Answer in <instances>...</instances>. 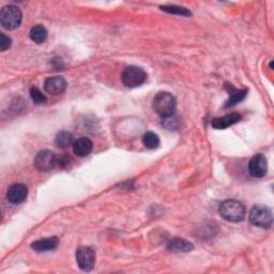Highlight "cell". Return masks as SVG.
<instances>
[{
  "label": "cell",
  "instance_id": "obj_1",
  "mask_svg": "<svg viewBox=\"0 0 274 274\" xmlns=\"http://www.w3.org/2000/svg\"><path fill=\"white\" fill-rule=\"evenodd\" d=\"M152 107L157 115L162 117V119L175 116L176 99L173 95L166 93V91L158 93L152 101Z\"/></svg>",
  "mask_w": 274,
  "mask_h": 274
},
{
  "label": "cell",
  "instance_id": "obj_2",
  "mask_svg": "<svg viewBox=\"0 0 274 274\" xmlns=\"http://www.w3.org/2000/svg\"><path fill=\"white\" fill-rule=\"evenodd\" d=\"M219 212L226 221L238 223L244 220L246 210L242 202L236 199H227L221 203Z\"/></svg>",
  "mask_w": 274,
  "mask_h": 274
},
{
  "label": "cell",
  "instance_id": "obj_3",
  "mask_svg": "<svg viewBox=\"0 0 274 274\" xmlns=\"http://www.w3.org/2000/svg\"><path fill=\"white\" fill-rule=\"evenodd\" d=\"M248 219L252 225L260 228H265V230L270 228L273 223L271 210L266 207V206L261 204H255L254 207L250 209Z\"/></svg>",
  "mask_w": 274,
  "mask_h": 274
},
{
  "label": "cell",
  "instance_id": "obj_4",
  "mask_svg": "<svg viewBox=\"0 0 274 274\" xmlns=\"http://www.w3.org/2000/svg\"><path fill=\"white\" fill-rule=\"evenodd\" d=\"M22 15L20 10L15 6H6L0 12V24L7 30H14L21 24Z\"/></svg>",
  "mask_w": 274,
  "mask_h": 274
},
{
  "label": "cell",
  "instance_id": "obj_5",
  "mask_svg": "<svg viewBox=\"0 0 274 274\" xmlns=\"http://www.w3.org/2000/svg\"><path fill=\"white\" fill-rule=\"evenodd\" d=\"M121 79L124 86L129 88H135L143 85L146 82L147 73L145 72L144 68L140 66L130 65L123 70Z\"/></svg>",
  "mask_w": 274,
  "mask_h": 274
},
{
  "label": "cell",
  "instance_id": "obj_6",
  "mask_svg": "<svg viewBox=\"0 0 274 274\" xmlns=\"http://www.w3.org/2000/svg\"><path fill=\"white\" fill-rule=\"evenodd\" d=\"M76 262L83 271L89 272L96 265V252L94 248L83 246L76 250Z\"/></svg>",
  "mask_w": 274,
  "mask_h": 274
},
{
  "label": "cell",
  "instance_id": "obj_7",
  "mask_svg": "<svg viewBox=\"0 0 274 274\" xmlns=\"http://www.w3.org/2000/svg\"><path fill=\"white\" fill-rule=\"evenodd\" d=\"M33 164L40 171H51L57 167V155L50 150H42L34 157Z\"/></svg>",
  "mask_w": 274,
  "mask_h": 274
},
{
  "label": "cell",
  "instance_id": "obj_8",
  "mask_svg": "<svg viewBox=\"0 0 274 274\" xmlns=\"http://www.w3.org/2000/svg\"><path fill=\"white\" fill-rule=\"evenodd\" d=\"M248 171L254 178H264L268 171L267 158L264 154H255L248 162Z\"/></svg>",
  "mask_w": 274,
  "mask_h": 274
},
{
  "label": "cell",
  "instance_id": "obj_9",
  "mask_svg": "<svg viewBox=\"0 0 274 274\" xmlns=\"http://www.w3.org/2000/svg\"><path fill=\"white\" fill-rule=\"evenodd\" d=\"M66 81L61 76H52L49 77L44 83V90L49 95L60 96L66 89Z\"/></svg>",
  "mask_w": 274,
  "mask_h": 274
},
{
  "label": "cell",
  "instance_id": "obj_10",
  "mask_svg": "<svg viewBox=\"0 0 274 274\" xmlns=\"http://www.w3.org/2000/svg\"><path fill=\"white\" fill-rule=\"evenodd\" d=\"M28 196V189L22 184L11 186L7 192V198L11 203L18 204L24 202Z\"/></svg>",
  "mask_w": 274,
  "mask_h": 274
},
{
  "label": "cell",
  "instance_id": "obj_11",
  "mask_svg": "<svg viewBox=\"0 0 274 274\" xmlns=\"http://www.w3.org/2000/svg\"><path fill=\"white\" fill-rule=\"evenodd\" d=\"M166 248L171 253H187L191 252L194 245L184 238H173L167 242Z\"/></svg>",
  "mask_w": 274,
  "mask_h": 274
},
{
  "label": "cell",
  "instance_id": "obj_12",
  "mask_svg": "<svg viewBox=\"0 0 274 274\" xmlns=\"http://www.w3.org/2000/svg\"><path fill=\"white\" fill-rule=\"evenodd\" d=\"M225 89L228 93V96H230V99L227 100L225 107H232L237 105L238 103L241 102L247 95V89H237L233 85H228L226 84Z\"/></svg>",
  "mask_w": 274,
  "mask_h": 274
},
{
  "label": "cell",
  "instance_id": "obj_13",
  "mask_svg": "<svg viewBox=\"0 0 274 274\" xmlns=\"http://www.w3.org/2000/svg\"><path fill=\"white\" fill-rule=\"evenodd\" d=\"M59 244V240L57 237H51L40 239L38 241L31 243V248L36 252H49V250L55 249Z\"/></svg>",
  "mask_w": 274,
  "mask_h": 274
},
{
  "label": "cell",
  "instance_id": "obj_14",
  "mask_svg": "<svg viewBox=\"0 0 274 274\" xmlns=\"http://www.w3.org/2000/svg\"><path fill=\"white\" fill-rule=\"evenodd\" d=\"M241 120V116L239 113H230V115H226L224 117L215 118L212 120V127L216 130H224L232 127V125L238 123Z\"/></svg>",
  "mask_w": 274,
  "mask_h": 274
},
{
  "label": "cell",
  "instance_id": "obj_15",
  "mask_svg": "<svg viewBox=\"0 0 274 274\" xmlns=\"http://www.w3.org/2000/svg\"><path fill=\"white\" fill-rule=\"evenodd\" d=\"M94 144L87 137H82V139H78L77 141L74 142L73 144V151L76 155L78 156H87L90 154V152L93 151Z\"/></svg>",
  "mask_w": 274,
  "mask_h": 274
},
{
  "label": "cell",
  "instance_id": "obj_16",
  "mask_svg": "<svg viewBox=\"0 0 274 274\" xmlns=\"http://www.w3.org/2000/svg\"><path fill=\"white\" fill-rule=\"evenodd\" d=\"M29 37L34 43L42 44L48 39V30L42 25H36L30 29Z\"/></svg>",
  "mask_w": 274,
  "mask_h": 274
},
{
  "label": "cell",
  "instance_id": "obj_17",
  "mask_svg": "<svg viewBox=\"0 0 274 274\" xmlns=\"http://www.w3.org/2000/svg\"><path fill=\"white\" fill-rule=\"evenodd\" d=\"M55 144L57 147L61 148V149H65V148H67V147L73 146V144H74L73 135L67 131H61L57 134L56 139H55Z\"/></svg>",
  "mask_w": 274,
  "mask_h": 274
},
{
  "label": "cell",
  "instance_id": "obj_18",
  "mask_svg": "<svg viewBox=\"0 0 274 274\" xmlns=\"http://www.w3.org/2000/svg\"><path fill=\"white\" fill-rule=\"evenodd\" d=\"M143 144L147 149L154 150L159 146V139L158 136L153 132H147L143 136Z\"/></svg>",
  "mask_w": 274,
  "mask_h": 274
},
{
  "label": "cell",
  "instance_id": "obj_19",
  "mask_svg": "<svg viewBox=\"0 0 274 274\" xmlns=\"http://www.w3.org/2000/svg\"><path fill=\"white\" fill-rule=\"evenodd\" d=\"M161 10L164 12L171 13V14H177V15H182V16H190L191 12L184 8V7H178V6H162Z\"/></svg>",
  "mask_w": 274,
  "mask_h": 274
},
{
  "label": "cell",
  "instance_id": "obj_20",
  "mask_svg": "<svg viewBox=\"0 0 274 274\" xmlns=\"http://www.w3.org/2000/svg\"><path fill=\"white\" fill-rule=\"evenodd\" d=\"M30 97H31V100L36 103V104H44V103H47L48 101L47 97H45L38 88H34V87L30 89Z\"/></svg>",
  "mask_w": 274,
  "mask_h": 274
},
{
  "label": "cell",
  "instance_id": "obj_21",
  "mask_svg": "<svg viewBox=\"0 0 274 274\" xmlns=\"http://www.w3.org/2000/svg\"><path fill=\"white\" fill-rule=\"evenodd\" d=\"M72 158L66 154H62L60 156H57V168L66 169L71 166Z\"/></svg>",
  "mask_w": 274,
  "mask_h": 274
},
{
  "label": "cell",
  "instance_id": "obj_22",
  "mask_svg": "<svg viewBox=\"0 0 274 274\" xmlns=\"http://www.w3.org/2000/svg\"><path fill=\"white\" fill-rule=\"evenodd\" d=\"M11 43H12V40L10 37L6 36L5 33H0V51L5 52L6 50L10 49Z\"/></svg>",
  "mask_w": 274,
  "mask_h": 274
}]
</instances>
